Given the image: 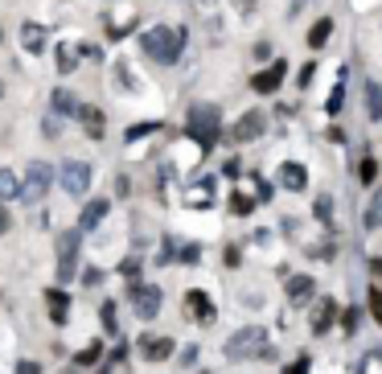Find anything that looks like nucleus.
Masks as SVG:
<instances>
[{
    "instance_id": "nucleus-30",
    "label": "nucleus",
    "mask_w": 382,
    "mask_h": 374,
    "mask_svg": "<svg viewBox=\"0 0 382 374\" xmlns=\"http://www.w3.org/2000/svg\"><path fill=\"white\" fill-rule=\"evenodd\" d=\"M305 371H309V358H296L292 366H284V374H305Z\"/></svg>"
},
{
    "instance_id": "nucleus-32",
    "label": "nucleus",
    "mask_w": 382,
    "mask_h": 374,
    "mask_svg": "<svg viewBox=\"0 0 382 374\" xmlns=\"http://www.w3.org/2000/svg\"><path fill=\"white\" fill-rule=\"evenodd\" d=\"M8 231H12V214L0 206V235H8Z\"/></svg>"
},
{
    "instance_id": "nucleus-18",
    "label": "nucleus",
    "mask_w": 382,
    "mask_h": 374,
    "mask_svg": "<svg viewBox=\"0 0 382 374\" xmlns=\"http://www.w3.org/2000/svg\"><path fill=\"white\" fill-rule=\"evenodd\" d=\"M333 317H337V305H333V301H325V305L313 313V334H325V329L333 325Z\"/></svg>"
},
{
    "instance_id": "nucleus-37",
    "label": "nucleus",
    "mask_w": 382,
    "mask_h": 374,
    "mask_svg": "<svg viewBox=\"0 0 382 374\" xmlns=\"http://www.w3.org/2000/svg\"><path fill=\"white\" fill-rule=\"evenodd\" d=\"M0 99H4V82H0Z\"/></svg>"
},
{
    "instance_id": "nucleus-16",
    "label": "nucleus",
    "mask_w": 382,
    "mask_h": 374,
    "mask_svg": "<svg viewBox=\"0 0 382 374\" xmlns=\"http://www.w3.org/2000/svg\"><path fill=\"white\" fill-rule=\"evenodd\" d=\"M329 33H333V16H321V21L309 29V49H325Z\"/></svg>"
},
{
    "instance_id": "nucleus-14",
    "label": "nucleus",
    "mask_w": 382,
    "mask_h": 374,
    "mask_svg": "<svg viewBox=\"0 0 382 374\" xmlns=\"http://www.w3.org/2000/svg\"><path fill=\"white\" fill-rule=\"evenodd\" d=\"M185 313L198 317V321H214V305L206 301V292H189L185 296Z\"/></svg>"
},
{
    "instance_id": "nucleus-28",
    "label": "nucleus",
    "mask_w": 382,
    "mask_h": 374,
    "mask_svg": "<svg viewBox=\"0 0 382 374\" xmlns=\"http://www.w3.org/2000/svg\"><path fill=\"white\" fill-rule=\"evenodd\" d=\"M58 62H62V70L70 74V70H74V49H70V45H62V54H58Z\"/></svg>"
},
{
    "instance_id": "nucleus-10",
    "label": "nucleus",
    "mask_w": 382,
    "mask_h": 374,
    "mask_svg": "<svg viewBox=\"0 0 382 374\" xmlns=\"http://www.w3.org/2000/svg\"><path fill=\"white\" fill-rule=\"evenodd\" d=\"M111 210V202H103V198H95V202H86V210L78 214V235H86V231H95L99 222H103V214Z\"/></svg>"
},
{
    "instance_id": "nucleus-20",
    "label": "nucleus",
    "mask_w": 382,
    "mask_h": 374,
    "mask_svg": "<svg viewBox=\"0 0 382 374\" xmlns=\"http://www.w3.org/2000/svg\"><path fill=\"white\" fill-rule=\"evenodd\" d=\"M0 198H4V202H8V198H21V181H16L12 169H0Z\"/></svg>"
},
{
    "instance_id": "nucleus-12",
    "label": "nucleus",
    "mask_w": 382,
    "mask_h": 374,
    "mask_svg": "<svg viewBox=\"0 0 382 374\" xmlns=\"http://www.w3.org/2000/svg\"><path fill=\"white\" fill-rule=\"evenodd\" d=\"M280 185H284V189H292V194H300V189L309 185V173H305V165H296V161L280 165Z\"/></svg>"
},
{
    "instance_id": "nucleus-5",
    "label": "nucleus",
    "mask_w": 382,
    "mask_h": 374,
    "mask_svg": "<svg viewBox=\"0 0 382 374\" xmlns=\"http://www.w3.org/2000/svg\"><path fill=\"white\" fill-rule=\"evenodd\" d=\"M86 185H91V165L86 161H66L62 165V189L70 198H78V194H86Z\"/></svg>"
},
{
    "instance_id": "nucleus-33",
    "label": "nucleus",
    "mask_w": 382,
    "mask_h": 374,
    "mask_svg": "<svg viewBox=\"0 0 382 374\" xmlns=\"http://www.w3.org/2000/svg\"><path fill=\"white\" fill-rule=\"evenodd\" d=\"M103 325L115 329V309H111V305H103Z\"/></svg>"
},
{
    "instance_id": "nucleus-11",
    "label": "nucleus",
    "mask_w": 382,
    "mask_h": 374,
    "mask_svg": "<svg viewBox=\"0 0 382 374\" xmlns=\"http://www.w3.org/2000/svg\"><path fill=\"white\" fill-rule=\"evenodd\" d=\"M313 296H317V280L313 276H292L288 280V301L292 305H309Z\"/></svg>"
},
{
    "instance_id": "nucleus-25",
    "label": "nucleus",
    "mask_w": 382,
    "mask_h": 374,
    "mask_svg": "<svg viewBox=\"0 0 382 374\" xmlns=\"http://www.w3.org/2000/svg\"><path fill=\"white\" fill-rule=\"evenodd\" d=\"M370 313H374V321L382 325V288H370Z\"/></svg>"
},
{
    "instance_id": "nucleus-27",
    "label": "nucleus",
    "mask_w": 382,
    "mask_h": 374,
    "mask_svg": "<svg viewBox=\"0 0 382 374\" xmlns=\"http://www.w3.org/2000/svg\"><path fill=\"white\" fill-rule=\"evenodd\" d=\"M342 329H346V334H358V309H346V317H342Z\"/></svg>"
},
{
    "instance_id": "nucleus-17",
    "label": "nucleus",
    "mask_w": 382,
    "mask_h": 374,
    "mask_svg": "<svg viewBox=\"0 0 382 374\" xmlns=\"http://www.w3.org/2000/svg\"><path fill=\"white\" fill-rule=\"evenodd\" d=\"M78 119L86 124V136H91V140H103V115H99L95 107H82V111H78Z\"/></svg>"
},
{
    "instance_id": "nucleus-35",
    "label": "nucleus",
    "mask_w": 382,
    "mask_h": 374,
    "mask_svg": "<svg viewBox=\"0 0 382 374\" xmlns=\"http://www.w3.org/2000/svg\"><path fill=\"white\" fill-rule=\"evenodd\" d=\"M239 4H243V8H251V0H239Z\"/></svg>"
},
{
    "instance_id": "nucleus-31",
    "label": "nucleus",
    "mask_w": 382,
    "mask_h": 374,
    "mask_svg": "<svg viewBox=\"0 0 382 374\" xmlns=\"http://www.w3.org/2000/svg\"><path fill=\"white\" fill-rule=\"evenodd\" d=\"M95 358H99V346H86V350L78 354V362H82V366H86V362H95Z\"/></svg>"
},
{
    "instance_id": "nucleus-4",
    "label": "nucleus",
    "mask_w": 382,
    "mask_h": 374,
    "mask_svg": "<svg viewBox=\"0 0 382 374\" xmlns=\"http://www.w3.org/2000/svg\"><path fill=\"white\" fill-rule=\"evenodd\" d=\"M49 185H53V169H49L45 161H33V165L25 169V185H21V202H41V198L49 194Z\"/></svg>"
},
{
    "instance_id": "nucleus-29",
    "label": "nucleus",
    "mask_w": 382,
    "mask_h": 374,
    "mask_svg": "<svg viewBox=\"0 0 382 374\" xmlns=\"http://www.w3.org/2000/svg\"><path fill=\"white\" fill-rule=\"evenodd\" d=\"M333 214V198H317V218H329Z\"/></svg>"
},
{
    "instance_id": "nucleus-3",
    "label": "nucleus",
    "mask_w": 382,
    "mask_h": 374,
    "mask_svg": "<svg viewBox=\"0 0 382 374\" xmlns=\"http://www.w3.org/2000/svg\"><path fill=\"white\" fill-rule=\"evenodd\" d=\"M189 136H198L202 144L218 140V107L214 103H193L189 111Z\"/></svg>"
},
{
    "instance_id": "nucleus-7",
    "label": "nucleus",
    "mask_w": 382,
    "mask_h": 374,
    "mask_svg": "<svg viewBox=\"0 0 382 374\" xmlns=\"http://www.w3.org/2000/svg\"><path fill=\"white\" fill-rule=\"evenodd\" d=\"M284 74H288V62H280V58H276L267 70H259V74L251 78V91H255V95H272V91H280Z\"/></svg>"
},
{
    "instance_id": "nucleus-36",
    "label": "nucleus",
    "mask_w": 382,
    "mask_h": 374,
    "mask_svg": "<svg viewBox=\"0 0 382 374\" xmlns=\"http://www.w3.org/2000/svg\"><path fill=\"white\" fill-rule=\"evenodd\" d=\"M300 4H305V0H292V8H300Z\"/></svg>"
},
{
    "instance_id": "nucleus-21",
    "label": "nucleus",
    "mask_w": 382,
    "mask_h": 374,
    "mask_svg": "<svg viewBox=\"0 0 382 374\" xmlns=\"http://www.w3.org/2000/svg\"><path fill=\"white\" fill-rule=\"evenodd\" d=\"M366 226H370V231H379L382 226V189L370 198V206H366Z\"/></svg>"
},
{
    "instance_id": "nucleus-19",
    "label": "nucleus",
    "mask_w": 382,
    "mask_h": 374,
    "mask_svg": "<svg viewBox=\"0 0 382 374\" xmlns=\"http://www.w3.org/2000/svg\"><path fill=\"white\" fill-rule=\"evenodd\" d=\"M366 115L382 119V86L379 82H366Z\"/></svg>"
},
{
    "instance_id": "nucleus-13",
    "label": "nucleus",
    "mask_w": 382,
    "mask_h": 374,
    "mask_svg": "<svg viewBox=\"0 0 382 374\" xmlns=\"http://www.w3.org/2000/svg\"><path fill=\"white\" fill-rule=\"evenodd\" d=\"M49 99H53V115H74V119H78V111H82V99H78V95H70V91L58 86Z\"/></svg>"
},
{
    "instance_id": "nucleus-2",
    "label": "nucleus",
    "mask_w": 382,
    "mask_h": 374,
    "mask_svg": "<svg viewBox=\"0 0 382 374\" xmlns=\"http://www.w3.org/2000/svg\"><path fill=\"white\" fill-rule=\"evenodd\" d=\"M226 354H230V358H267L272 346H267V334H263V329H239V334L226 342Z\"/></svg>"
},
{
    "instance_id": "nucleus-9",
    "label": "nucleus",
    "mask_w": 382,
    "mask_h": 374,
    "mask_svg": "<svg viewBox=\"0 0 382 374\" xmlns=\"http://www.w3.org/2000/svg\"><path fill=\"white\" fill-rule=\"evenodd\" d=\"M74 247H78V231H70V235L58 239V255H62V264H58V280H74Z\"/></svg>"
},
{
    "instance_id": "nucleus-24",
    "label": "nucleus",
    "mask_w": 382,
    "mask_h": 374,
    "mask_svg": "<svg viewBox=\"0 0 382 374\" xmlns=\"http://www.w3.org/2000/svg\"><path fill=\"white\" fill-rule=\"evenodd\" d=\"M374 177H379V161L366 156V161L358 165V181H362V185H374Z\"/></svg>"
},
{
    "instance_id": "nucleus-38",
    "label": "nucleus",
    "mask_w": 382,
    "mask_h": 374,
    "mask_svg": "<svg viewBox=\"0 0 382 374\" xmlns=\"http://www.w3.org/2000/svg\"><path fill=\"white\" fill-rule=\"evenodd\" d=\"M0 41H4V29H0Z\"/></svg>"
},
{
    "instance_id": "nucleus-15",
    "label": "nucleus",
    "mask_w": 382,
    "mask_h": 374,
    "mask_svg": "<svg viewBox=\"0 0 382 374\" xmlns=\"http://www.w3.org/2000/svg\"><path fill=\"white\" fill-rule=\"evenodd\" d=\"M140 350L148 362H165L173 354V338H148V342H140Z\"/></svg>"
},
{
    "instance_id": "nucleus-23",
    "label": "nucleus",
    "mask_w": 382,
    "mask_h": 374,
    "mask_svg": "<svg viewBox=\"0 0 382 374\" xmlns=\"http://www.w3.org/2000/svg\"><path fill=\"white\" fill-rule=\"evenodd\" d=\"M45 301H49V317L66 321V292H45Z\"/></svg>"
},
{
    "instance_id": "nucleus-22",
    "label": "nucleus",
    "mask_w": 382,
    "mask_h": 374,
    "mask_svg": "<svg viewBox=\"0 0 382 374\" xmlns=\"http://www.w3.org/2000/svg\"><path fill=\"white\" fill-rule=\"evenodd\" d=\"M21 33H25V49H33V54H37V49L45 45V33H41V25H25Z\"/></svg>"
},
{
    "instance_id": "nucleus-34",
    "label": "nucleus",
    "mask_w": 382,
    "mask_h": 374,
    "mask_svg": "<svg viewBox=\"0 0 382 374\" xmlns=\"http://www.w3.org/2000/svg\"><path fill=\"white\" fill-rule=\"evenodd\" d=\"M370 268H374V276H382V255L374 259V264H370Z\"/></svg>"
},
{
    "instance_id": "nucleus-8",
    "label": "nucleus",
    "mask_w": 382,
    "mask_h": 374,
    "mask_svg": "<svg viewBox=\"0 0 382 374\" xmlns=\"http://www.w3.org/2000/svg\"><path fill=\"white\" fill-rule=\"evenodd\" d=\"M132 301H136V317L140 321H152L160 313V288L144 284V288H132Z\"/></svg>"
},
{
    "instance_id": "nucleus-1",
    "label": "nucleus",
    "mask_w": 382,
    "mask_h": 374,
    "mask_svg": "<svg viewBox=\"0 0 382 374\" xmlns=\"http://www.w3.org/2000/svg\"><path fill=\"white\" fill-rule=\"evenodd\" d=\"M140 49H144L152 62H160V66H173V62L181 58V49H185V29L156 25V29H148V33L140 37Z\"/></svg>"
},
{
    "instance_id": "nucleus-26",
    "label": "nucleus",
    "mask_w": 382,
    "mask_h": 374,
    "mask_svg": "<svg viewBox=\"0 0 382 374\" xmlns=\"http://www.w3.org/2000/svg\"><path fill=\"white\" fill-rule=\"evenodd\" d=\"M230 210H235V214H251V198L235 194V198H230Z\"/></svg>"
},
{
    "instance_id": "nucleus-6",
    "label": "nucleus",
    "mask_w": 382,
    "mask_h": 374,
    "mask_svg": "<svg viewBox=\"0 0 382 374\" xmlns=\"http://www.w3.org/2000/svg\"><path fill=\"white\" fill-rule=\"evenodd\" d=\"M263 128H267L263 111H247V115H239V124L230 128V140H235V144H251V140L263 136Z\"/></svg>"
}]
</instances>
